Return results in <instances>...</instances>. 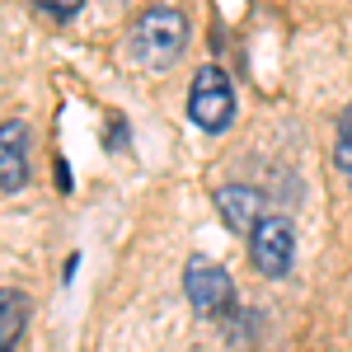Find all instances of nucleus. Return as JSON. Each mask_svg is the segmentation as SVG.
<instances>
[{
	"label": "nucleus",
	"mask_w": 352,
	"mask_h": 352,
	"mask_svg": "<svg viewBox=\"0 0 352 352\" xmlns=\"http://www.w3.org/2000/svg\"><path fill=\"white\" fill-rule=\"evenodd\" d=\"M24 329H28V296L14 292V287H5V292H0V352L19 348Z\"/></svg>",
	"instance_id": "nucleus-7"
},
{
	"label": "nucleus",
	"mask_w": 352,
	"mask_h": 352,
	"mask_svg": "<svg viewBox=\"0 0 352 352\" xmlns=\"http://www.w3.org/2000/svg\"><path fill=\"white\" fill-rule=\"evenodd\" d=\"M333 164H338V174L352 184V104L343 109L338 118V141H333Z\"/></svg>",
	"instance_id": "nucleus-8"
},
{
	"label": "nucleus",
	"mask_w": 352,
	"mask_h": 352,
	"mask_svg": "<svg viewBox=\"0 0 352 352\" xmlns=\"http://www.w3.org/2000/svg\"><path fill=\"white\" fill-rule=\"evenodd\" d=\"M292 258H296V230L287 217H263L254 230H249V263L263 272V277H287L292 272Z\"/></svg>",
	"instance_id": "nucleus-4"
},
{
	"label": "nucleus",
	"mask_w": 352,
	"mask_h": 352,
	"mask_svg": "<svg viewBox=\"0 0 352 352\" xmlns=\"http://www.w3.org/2000/svg\"><path fill=\"white\" fill-rule=\"evenodd\" d=\"M28 122L5 118L0 122V192H19L28 184Z\"/></svg>",
	"instance_id": "nucleus-5"
},
{
	"label": "nucleus",
	"mask_w": 352,
	"mask_h": 352,
	"mask_svg": "<svg viewBox=\"0 0 352 352\" xmlns=\"http://www.w3.org/2000/svg\"><path fill=\"white\" fill-rule=\"evenodd\" d=\"M43 14H52V19H71V14H80L85 0H33Z\"/></svg>",
	"instance_id": "nucleus-9"
},
{
	"label": "nucleus",
	"mask_w": 352,
	"mask_h": 352,
	"mask_svg": "<svg viewBox=\"0 0 352 352\" xmlns=\"http://www.w3.org/2000/svg\"><path fill=\"white\" fill-rule=\"evenodd\" d=\"M188 118L202 132H226L235 122V85L221 66H197L188 89Z\"/></svg>",
	"instance_id": "nucleus-2"
},
{
	"label": "nucleus",
	"mask_w": 352,
	"mask_h": 352,
	"mask_svg": "<svg viewBox=\"0 0 352 352\" xmlns=\"http://www.w3.org/2000/svg\"><path fill=\"white\" fill-rule=\"evenodd\" d=\"M217 212L230 230H254L258 221L268 217V212H263V192L249 188V184H221L217 188Z\"/></svg>",
	"instance_id": "nucleus-6"
},
{
	"label": "nucleus",
	"mask_w": 352,
	"mask_h": 352,
	"mask_svg": "<svg viewBox=\"0 0 352 352\" xmlns=\"http://www.w3.org/2000/svg\"><path fill=\"white\" fill-rule=\"evenodd\" d=\"M184 47H188V19L179 10H169V5L146 10L132 24V33H127V52L146 71H169L184 56Z\"/></svg>",
	"instance_id": "nucleus-1"
},
{
	"label": "nucleus",
	"mask_w": 352,
	"mask_h": 352,
	"mask_svg": "<svg viewBox=\"0 0 352 352\" xmlns=\"http://www.w3.org/2000/svg\"><path fill=\"white\" fill-rule=\"evenodd\" d=\"M184 292H188V305L197 315H207V320H221L235 305L230 272L221 268L217 258H207V254H192L188 263H184Z\"/></svg>",
	"instance_id": "nucleus-3"
}]
</instances>
